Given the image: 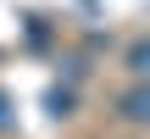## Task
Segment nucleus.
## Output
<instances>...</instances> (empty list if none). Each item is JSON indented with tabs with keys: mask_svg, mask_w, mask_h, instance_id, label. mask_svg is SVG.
Masks as SVG:
<instances>
[{
	"mask_svg": "<svg viewBox=\"0 0 150 139\" xmlns=\"http://www.w3.org/2000/svg\"><path fill=\"white\" fill-rule=\"evenodd\" d=\"M122 111H128V123H150V84H139V89L122 95Z\"/></svg>",
	"mask_w": 150,
	"mask_h": 139,
	"instance_id": "1",
	"label": "nucleus"
},
{
	"mask_svg": "<svg viewBox=\"0 0 150 139\" xmlns=\"http://www.w3.org/2000/svg\"><path fill=\"white\" fill-rule=\"evenodd\" d=\"M50 111L67 117V111H72V95H67V89H50Z\"/></svg>",
	"mask_w": 150,
	"mask_h": 139,
	"instance_id": "3",
	"label": "nucleus"
},
{
	"mask_svg": "<svg viewBox=\"0 0 150 139\" xmlns=\"http://www.w3.org/2000/svg\"><path fill=\"white\" fill-rule=\"evenodd\" d=\"M128 67H134L139 78H150V39H139V45L128 50Z\"/></svg>",
	"mask_w": 150,
	"mask_h": 139,
	"instance_id": "2",
	"label": "nucleus"
},
{
	"mask_svg": "<svg viewBox=\"0 0 150 139\" xmlns=\"http://www.w3.org/2000/svg\"><path fill=\"white\" fill-rule=\"evenodd\" d=\"M11 123H17V106H11V95H6V89H0V134H6V128H11Z\"/></svg>",
	"mask_w": 150,
	"mask_h": 139,
	"instance_id": "4",
	"label": "nucleus"
}]
</instances>
